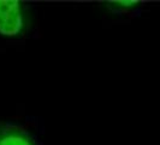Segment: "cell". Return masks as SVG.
Masks as SVG:
<instances>
[{
  "label": "cell",
  "instance_id": "cell-2",
  "mask_svg": "<svg viewBox=\"0 0 160 145\" xmlns=\"http://www.w3.org/2000/svg\"><path fill=\"white\" fill-rule=\"evenodd\" d=\"M0 145H36V140L16 125L0 123Z\"/></svg>",
  "mask_w": 160,
  "mask_h": 145
},
{
  "label": "cell",
  "instance_id": "cell-3",
  "mask_svg": "<svg viewBox=\"0 0 160 145\" xmlns=\"http://www.w3.org/2000/svg\"><path fill=\"white\" fill-rule=\"evenodd\" d=\"M108 8H112L113 11H127L135 8L140 5V3L137 1H111L106 4Z\"/></svg>",
  "mask_w": 160,
  "mask_h": 145
},
{
  "label": "cell",
  "instance_id": "cell-1",
  "mask_svg": "<svg viewBox=\"0 0 160 145\" xmlns=\"http://www.w3.org/2000/svg\"><path fill=\"white\" fill-rule=\"evenodd\" d=\"M27 23L24 5L17 0H0V34L16 36Z\"/></svg>",
  "mask_w": 160,
  "mask_h": 145
}]
</instances>
